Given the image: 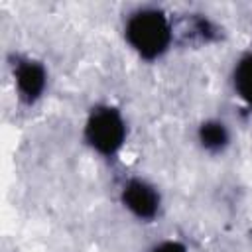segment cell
Segmentation results:
<instances>
[{"instance_id":"cell-1","label":"cell","mask_w":252,"mask_h":252,"mask_svg":"<svg viewBox=\"0 0 252 252\" xmlns=\"http://www.w3.org/2000/svg\"><path fill=\"white\" fill-rule=\"evenodd\" d=\"M124 35L140 57L152 61L167 51L173 39V26L161 10L140 8L128 16Z\"/></svg>"},{"instance_id":"cell-2","label":"cell","mask_w":252,"mask_h":252,"mask_svg":"<svg viewBox=\"0 0 252 252\" xmlns=\"http://www.w3.org/2000/svg\"><path fill=\"white\" fill-rule=\"evenodd\" d=\"M85 140L102 156H114L126 140V122L118 108L98 104L85 122Z\"/></svg>"},{"instance_id":"cell-3","label":"cell","mask_w":252,"mask_h":252,"mask_svg":"<svg viewBox=\"0 0 252 252\" xmlns=\"http://www.w3.org/2000/svg\"><path fill=\"white\" fill-rule=\"evenodd\" d=\"M12 73H14V85L24 102L32 104L43 94L47 85V75L39 61L30 57H18L12 63Z\"/></svg>"},{"instance_id":"cell-4","label":"cell","mask_w":252,"mask_h":252,"mask_svg":"<svg viewBox=\"0 0 252 252\" xmlns=\"http://www.w3.org/2000/svg\"><path fill=\"white\" fill-rule=\"evenodd\" d=\"M122 203L140 220H152L159 211V193L144 179H128L122 187Z\"/></svg>"},{"instance_id":"cell-5","label":"cell","mask_w":252,"mask_h":252,"mask_svg":"<svg viewBox=\"0 0 252 252\" xmlns=\"http://www.w3.org/2000/svg\"><path fill=\"white\" fill-rule=\"evenodd\" d=\"M199 142L201 146L207 150V152H222L226 146H228V140H230V134H228V128L224 122L220 120H207L199 126Z\"/></svg>"},{"instance_id":"cell-6","label":"cell","mask_w":252,"mask_h":252,"mask_svg":"<svg viewBox=\"0 0 252 252\" xmlns=\"http://www.w3.org/2000/svg\"><path fill=\"white\" fill-rule=\"evenodd\" d=\"M232 83H234L236 94L252 110V55H244L238 59V63L234 67Z\"/></svg>"},{"instance_id":"cell-7","label":"cell","mask_w":252,"mask_h":252,"mask_svg":"<svg viewBox=\"0 0 252 252\" xmlns=\"http://www.w3.org/2000/svg\"><path fill=\"white\" fill-rule=\"evenodd\" d=\"M185 35H189L191 39L197 41H211L217 37V28L213 26L211 20H207L205 16H193L189 20V26H185Z\"/></svg>"},{"instance_id":"cell-8","label":"cell","mask_w":252,"mask_h":252,"mask_svg":"<svg viewBox=\"0 0 252 252\" xmlns=\"http://www.w3.org/2000/svg\"><path fill=\"white\" fill-rule=\"evenodd\" d=\"M152 252H187L185 246L181 242H175V240H165V242H159L158 246H154Z\"/></svg>"}]
</instances>
